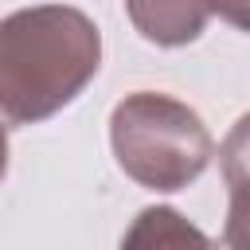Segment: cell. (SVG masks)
I'll return each mask as SVG.
<instances>
[{
	"mask_svg": "<svg viewBox=\"0 0 250 250\" xmlns=\"http://www.w3.org/2000/svg\"><path fill=\"white\" fill-rule=\"evenodd\" d=\"M102 66L98 23L70 4H35L0 20V117L35 125L70 105Z\"/></svg>",
	"mask_w": 250,
	"mask_h": 250,
	"instance_id": "obj_1",
	"label": "cell"
},
{
	"mask_svg": "<svg viewBox=\"0 0 250 250\" xmlns=\"http://www.w3.org/2000/svg\"><path fill=\"white\" fill-rule=\"evenodd\" d=\"M109 145L121 172L148 191H184L215 152L203 117L156 90H137L113 105Z\"/></svg>",
	"mask_w": 250,
	"mask_h": 250,
	"instance_id": "obj_2",
	"label": "cell"
},
{
	"mask_svg": "<svg viewBox=\"0 0 250 250\" xmlns=\"http://www.w3.org/2000/svg\"><path fill=\"white\" fill-rule=\"evenodd\" d=\"M133 27L156 47L195 43L207 27V0H125Z\"/></svg>",
	"mask_w": 250,
	"mask_h": 250,
	"instance_id": "obj_3",
	"label": "cell"
},
{
	"mask_svg": "<svg viewBox=\"0 0 250 250\" xmlns=\"http://www.w3.org/2000/svg\"><path fill=\"white\" fill-rule=\"evenodd\" d=\"M121 250H219L195 223H188L180 211L172 207H145L125 238H121Z\"/></svg>",
	"mask_w": 250,
	"mask_h": 250,
	"instance_id": "obj_4",
	"label": "cell"
},
{
	"mask_svg": "<svg viewBox=\"0 0 250 250\" xmlns=\"http://www.w3.org/2000/svg\"><path fill=\"white\" fill-rule=\"evenodd\" d=\"M227 188H230V207L223 223V242L227 250H250V176H238Z\"/></svg>",
	"mask_w": 250,
	"mask_h": 250,
	"instance_id": "obj_5",
	"label": "cell"
},
{
	"mask_svg": "<svg viewBox=\"0 0 250 250\" xmlns=\"http://www.w3.org/2000/svg\"><path fill=\"white\" fill-rule=\"evenodd\" d=\"M219 168H223V180H238V176H250V113H242L234 121V129L227 133L223 148H219Z\"/></svg>",
	"mask_w": 250,
	"mask_h": 250,
	"instance_id": "obj_6",
	"label": "cell"
},
{
	"mask_svg": "<svg viewBox=\"0 0 250 250\" xmlns=\"http://www.w3.org/2000/svg\"><path fill=\"white\" fill-rule=\"evenodd\" d=\"M207 8H211L219 20L250 31V0H207Z\"/></svg>",
	"mask_w": 250,
	"mask_h": 250,
	"instance_id": "obj_7",
	"label": "cell"
},
{
	"mask_svg": "<svg viewBox=\"0 0 250 250\" xmlns=\"http://www.w3.org/2000/svg\"><path fill=\"white\" fill-rule=\"evenodd\" d=\"M4 172H8V133L0 125V180H4Z\"/></svg>",
	"mask_w": 250,
	"mask_h": 250,
	"instance_id": "obj_8",
	"label": "cell"
}]
</instances>
